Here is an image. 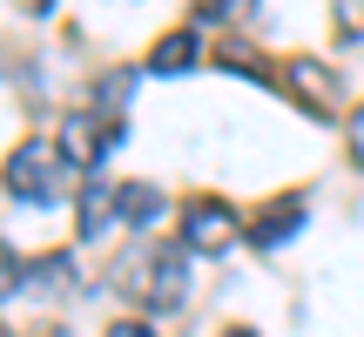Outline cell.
I'll list each match as a JSON object with an SVG mask.
<instances>
[{
	"instance_id": "cell-17",
	"label": "cell",
	"mask_w": 364,
	"mask_h": 337,
	"mask_svg": "<svg viewBox=\"0 0 364 337\" xmlns=\"http://www.w3.org/2000/svg\"><path fill=\"white\" fill-rule=\"evenodd\" d=\"M223 337H257V331H243V324H236V331H223Z\"/></svg>"
},
{
	"instance_id": "cell-2",
	"label": "cell",
	"mask_w": 364,
	"mask_h": 337,
	"mask_svg": "<svg viewBox=\"0 0 364 337\" xmlns=\"http://www.w3.org/2000/svg\"><path fill=\"white\" fill-rule=\"evenodd\" d=\"M129 284L142 290V304L156 317H169L189 304V250L182 243H156V250H142V263L129 270Z\"/></svg>"
},
{
	"instance_id": "cell-3",
	"label": "cell",
	"mask_w": 364,
	"mask_h": 337,
	"mask_svg": "<svg viewBox=\"0 0 364 337\" xmlns=\"http://www.w3.org/2000/svg\"><path fill=\"white\" fill-rule=\"evenodd\" d=\"M243 236H250V223L236 216V203H223V196H196V203L182 209V250H196V257H230Z\"/></svg>"
},
{
	"instance_id": "cell-10",
	"label": "cell",
	"mask_w": 364,
	"mask_h": 337,
	"mask_svg": "<svg viewBox=\"0 0 364 337\" xmlns=\"http://www.w3.org/2000/svg\"><path fill=\"white\" fill-rule=\"evenodd\" d=\"M129 68H115V75H102V95H95V115H102V122H115L122 115V102H129Z\"/></svg>"
},
{
	"instance_id": "cell-8",
	"label": "cell",
	"mask_w": 364,
	"mask_h": 337,
	"mask_svg": "<svg viewBox=\"0 0 364 337\" xmlns=\"http://www.w3.org/2000/svg\"><path fill=\"white\" fill-rule=\"evenodd\" d=\"M115 216H122V189H108V182L88 176V189L75 196V236H81V243H95Z\"/></svg>"
},
{
	"instance_id": "cell-9",
	"label": "cell",
	"mask_w": 364,
	"mask_h": 337,
	"mask_svg": "<svg viewBox=\"0 0 364 337\" xmlns=\"http://www.w3.org/2000/svg\"><path fill=\"white\" fill-rule=\"evenodd\" d=\"M122 223L156 230V223H162V189H149V182H122Z\"/></svg>"
},
{
	"instance_id": "cell-14",
	"label": "cell",
	"mask_w": 364,
	"mask_h": 337,
	"mask_svg": "<svg viewBox=\"0 0 364 337\" xmlns=\"http://www.w3.org/2000/svg\"><path fill=\"white\" fill-rule=\"evenodd\" d=\"M236 7H250V0H203V21H223V14H236Z\"/></svg>"
},
{
	"instance_id": "cell-16",
	"label": "cell",
	"mask_w": 364,
	"mask_h": 337,
	"mask_svg": "<svg viewBox=\"0 0 364 337\" xmlns=\"http://www.w3.org/2000/svg\"><path fill=\"white\" fill-rule=\"evenodd\" d=\"M27 7H34V14H48V7H54V0H27Z\"/></svg>"
},
{
	"instance_id": "cell-15",
	"label": "cell",
	"mask_w": 364,
	"mask_h": 337,
	"mask_svg": "<svg viewBox=\"0 0 364 337\" xmlns=\"http://www.w3.org/2000/svg\"><path fill=\"white\" fill-rule=\"evenodd\" d=\"M351 162L364 168V108H358V122H351Z\"/></svg>"
},
{
	"instance_id": "cell-4",
	"label": "cell",
	"mask_w": 364,
	"mask_h": 337,
	"mask_svg": "<svg viewBox=\"0 0 364 337\" xmlns=\"http://www.w3.org/2000/svg\"><path fill=\"white\" fill-rule=\"evenodd\" d=\"M108 149H122V122H102L95 108H88V115H68V122H61V156L75 162V168H95Z\"/></svg>"
},
{
	"instance_id": "cell-13",
	"label": "cell",
	"mask_w": 364,
	"mask_h": 337,
	"mask_svg": "<svg viewBox=\"0 0 364 337\" xmlns=\"http://www.w3.org/2000/svg\"><path fill=\"white\" fill-rule=\"evenodd\" d=\"M102 337H156V324H149V317H115Z\"/></svg>"
},
{
	"instance_id": "cell-12",
	"label": "cell",
	"mask_w": 364,
	"mask_h": 337,
	"mask_svg": "<svg viewBox=\"0 0 364 337\" xmlns=\"http://www.w3.org/2000/svg\"><path fill=\"white\" fill-rule=\"evenodd\" d=\"M338 34L344 41H364V0H338Z\"/></svg>"
},
{
	"instance_id": "cell-6",
	"label": "cell",
	"mask_w": 364,
	"mask_h": 337,
	"mask_svg": "<svg viewBox=\"0 0 364 337\" xmlns=\"http://www.w3.org/2000/svg\"><path fill=\"white\" fill-rule=\"evenodd\" d=\"M304 230V196H277L257 223H250V250H284Z\"/></svg>"
},
{
	"instance_id": "cell-11",
	"label": "cell",
	"mask_w": 364,
	"mask_h": 337,
	"mask_svg": "<svg viewBox=\"0 0 364 337\" xmlns=\"http://www.w3.org/2000/svg\"><path fill=\"white\" fill-rule=\"evenodd\" d=\"M21 284H27V263H21V250H14V243H0V304H7Z\"/></svg>"
},
{
	"instance_id": "cell-5",
	"label": "cell",
	"mask_w": 364,
	"mask_h": 337,
	"mask_svg": "<svg viewBox=\"0 0 364 337\" xmlns=\"http://www.w3.org/2000/svg\"><path fill=\"white\" fill-rule=\"evenodd\" d=\"M290 95H297L311 115H338V108H344V81H338V68L311 61V54H297V61H290Z\"/></svg>"
},
{
	"instance_id": "cell-7",
	"label": "cell",
	"mask_w": 364,
	"mask_h": 337,
	"mask_svg": "<svg viewBox=\"0 0 364 337\" xmlns=\"http://www.w3.org/2000/svg\"><path fill=\"white\" fill-rule=\"evenodd\" d=\"M196 61H203V34H196V27H169V34L149 48V61H142V68L169 81V75H189Z\"/></svg>"
},
{
	"instance_id": "cell-1",
	"label": "cell",
	"mask_w": 364,
	"mask_h": 337,
	"mask_svg": "<svg viewBox=\"0 0 364 337\" xmlns=\"http://www.w3.org/2000/svg\"><path fill=\"white\" fill-rule=\"evenodd\" d=\"M0 176H7L14 203H54V196L68 189V176H75V162L61 156V142H21Z\"/></svg>"
}]
</instances>
